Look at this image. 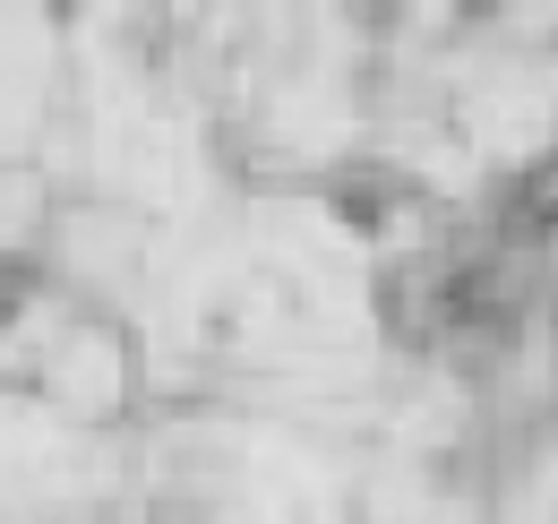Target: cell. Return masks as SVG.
<instances>
[{
	"instance_id": "1",
	"label": "cell",
	"mask_w": 558,
	"mask_h": 524,
	"mask_svg": "<svg viewBox=\"0 0 558 524\" xmlns=\"http://www.w3.org/2000/svg\"><path fill=\"white\" fill-rule=\"evenodd\" d=\"M533 310V259L515 241H464L421 266V310L404 327L429 335H507Z\"/></svg>"
}]
</instances>
